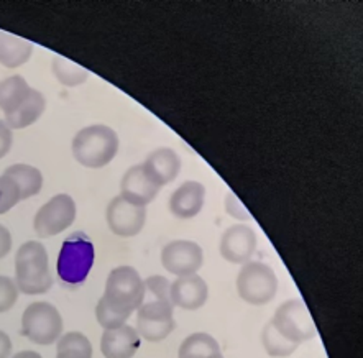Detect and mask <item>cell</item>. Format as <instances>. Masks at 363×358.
I'll list each match as a JSON object with an SVG mask.
<instances>
[{
    "label": "cell",
    "instance_id": "6da1fadb",
    "mask_svg": "<svg viewBox=\"0 0 363 358\" xmlns=\"http://www.w3.org/2000/svg\"><path fill=\"white\" fill-rule=\"evenodd\" d=\"M15 284L18 291L28 296L45 294L53 286L50 273L48 252L41 242H25L15 255Z\"/></svg>",
    "mask_w": 363,
    "mask_h": 358
},
{
    "label": "cell",
    "instance_id": "7a4b0ae2",
    "mask_svg": "<svg viewBox=\"0 0 363 358\" xmlns=\"http://www.w3.org/2000/svg\"><path fill=\"white\" fill-rule=\"evenodd\" d=\"M96 260L94 243L84 232H74L61 245L56 273L60 283L76 289L86 283Z\"/></svg>",
    "mask_w": 363,
    "mask_h": 358
},
{
    "label": "cell",
    "instance_id": "3957f363",
    "mask_svg": "<svg viewBox=\"0 0 363 358\" xmlns=\"http://www.w3.org/2000/svg\"><path fill=\"white\" fill-rule=\"evenodd\" d=\"M121 147L117 132L107 125H89L81 128L72 138V157L86 168H104L116 158Z\"/></svg>",
    "mask_w": 363,
    "mask_h": 358
},
{
    "label": "cell",
    "instance_id": "277c9868",
    "mask_svg": "<svg viewBox=\"0 0 363 358\" xmlns=\"http://www.w3.org/2000/svg\"><path fill=\"white\" fill-rule=\"evenodd\" d=\"M101 299L113 313L130 318L145 301V283L140 273L127 264L113 268L108 273Z\"/></svg>",
    "mask_w": 363,
    "mask_h": 358
},
{
    "label": "cell",
    "instance_id": "5b68a950",
    "mask_svg": "<svg viewBox=\"0 0 363 358\" xmlns=\"http://www.w3.org/2000/svg\"><path fill=\"white\" fill-rule=\"evenodd\" d=\"M235 286L240 299L247 304L264 306L272 303L278 293V278L269 264L250 260L242 264Z\"/></svg>",
    "mask_w": 363,
    "mask_h": 358
},
{
    "label": "cell",
    "instance_id": "8992f818",
    "mask_svg": "<svg viewBox=\"0 0 363 358\" xmlns=\"http://www.w3.org/2000/svg\"><path fill=\"white\" fill-rule=\"evenodd\" d=\"M22 334L38 345H53L63 334V318L53 304L36 301L22 315Z\"/></svg>",
    "mask_w": 363,
    "mask_h": 358
},
{
    "label": "cell",
    "instance_id": "52a82bcc",
    "mask_svg": "<svg viewBox=\"0 0 363 358\" xmlns=\"http://www.w3.org/2000/svg\"><path fill=\"white\" fill-rule=\"evenodd\" d=\"M272 325L284 339L294 344H303L315 337V325L309 309L299 299H289L274 311Z\"/></svg>",
    "mask_w": 363,
    "mask_h": 358
},
{
    "label": "cell",
    "instance_id": "ba28073f",
    "mask_svg": "<svg viewBox=\"0 0 363 358\" xmlns=\"http://www.w3.org/2000/svg\"><path fill=\"white\" fill-rule=\"evenodd\" d=\"M76 202L69 194H56L36 212L33 227L36 235L50 238L60 235L72 225L76 219Z\"/></svg>",
    "mask_w": 363,
    "mask_h": 358
},
{
    "label": "cell",
    "instance_id": "9c48e42d",
    "mask_svg": "<svg viewBox=\"0 0 363 358\" xmlns=\"http://www.w3.org/2000/svg\"><path fill=\"white\" fill-rule=\"evenodd\" d=\"M173 304L164 301H143L137 311V332L140 339L148 342H162L174 330Z\"/></svg>",
    "mask_w": 363,
    "mask_h": 358
},
{
    "label": "cell",
    "instance_id": "30bf717a",
    "mask_svg": "<svg viewBox=\"0 0 363 358\" xmlns=\"http://www.w3.org/2000/svg\"><path fill=\"white\" fill-rule=\"evenodd\" d=\"M162 264L174 276L198 274L204 264V252L199 243L191 240H173L162 250Z\"/></svg>",
    "mask_w": 363,
    "mask_h": 358
},
{
    "label": "cell",
    "instance_id": "8fae6325",
    "mask_svg": "<svg viewBox=\"0 0 363 358\" xmlns=\"http://www.w3.org/2000/svg\"><path fill=\"white\" fill-rule=\"evenodd\" d=\"M106 220L112 233L117 237L130 238L138 235L147 222V207L135 206L132 202L117 196L108 202Z\"/></svg>",
    "mask_w": 363,
    "mask_h": 358
},
{
    "label": "cell",
    "instance_id": "7c38bea8",
    "mask_svg": "<svg viewBox=\"0 0 363 358\" xmlns=\"http://www.w3.org/2000/svg\"><path fill=\"white\" fill-rule=\"evenodd\" d=\"M258 238L252 227L237 224L227 228L220 238V255L232 264H245L257 252Z\"/></svg>",
    "mask_w": 363,
    "mask_h": 358
},
{
    "label": "cell",
    "instance_id": "4fadbf2b",
    "mask_svg": "<svg viewBox=\"0 0 363 358\" xmlns=\"http://www.w3.org/2000/svg\"><path fill=\"white\" fill-rule=\"evenodd\" d=\"M209 286L199 274L179 276L171 283L169 299L173 308L184 311H198L206 304Z\"/></svg>",
    "mask_w": 363,
    "mask_h": 358
},
{
    "label": "cell",
    "instance_id": "5bb4252c",
    "mask_svg": "<svg viewBox=\"0 0 363 358\" xmlns=\"http://www.w3.org/2000/svg\"><path fill=\"white\" fill-rule=\"evenodd\" d=\"M160 186H157L145 173L142 164L130 166L122 176L121 181V197L132 202L135 206L147 207L160 193Z\"/></svg>",
    "mask_w": 363,
    "mask_h": 358
},
{
    "label": "cell",
    "instance_id": "9a60e30c",
    "mask_svg": "<svg viewBox=\"0 0 363 358\" xmlns=\"http://www.w3.org/2000/svg\"><path fill=\"white\" fill-rule=\"evenodd\" d=\"M142 166L145 173L150 176V179L160 188H163L178 178L181 171V158L173 148L160 147L148 155Z\"/></svg>",
    "mask_w": 363,
    "mask_h": 358
},
{
    "label": "cell",
    "instance_id": "2e32d148",
    "mask_svg": "<svg viewBox=\"0 0 363 358\" xmlns=\"http://www.w3.org/2000/svg\"><path fill=\"white\" fill-rule=\"evenodd\" d=\"M206 202V186L199 181H186L169 197V211L178 219H193Z\"/></svg>",
    "mask_w": 363,
    "mask_h": 358
},
{
    "label": "cell",
    "instance_id": "e0dca14e",
    "mask_svg": "<svg viewBox=\"0 0 363 358\" xmlns=\"http://www.w3.org/2000/svg\"><path fill=\"white\" fill-rule=\"evenodd\" d=\"M142 339L132 325H122L112 330H104L101 352L106 358H133L140 349Z\"/></svg>",
    "mask_w": 363,
    "mask_h": 358
},
{
    "label": "cell",
    "instance_id": "ac0fdd59",
    "mask_svg": "<svg viewBox=\"0 0 363 358\" xmlns=\"http://www.w3.org/2000/svg\"><path fill=\"white\" fill-rule=\"evenodd\" d=\"M46 108V99L38 89L30 91L27 99L15 108L12 113L5 116V123L12 128V130H20V128H27L38 121L43 116Z\"/></svg>",
    "mask_w": 363,
    "mask_h": 358
},
{
    "label": "cell",
    "instance_id": "d6986e66",
    "mask_svg": "<svg viewBox=\"0 0 363 358\" xmlns=\"http://www.w3.org/2000/svg\"><path fill=\"white\" fill-rule=\"evenodd\" d=\"M33 55V45L17 35L0 30V65L15 69L30 61Z\"/></svg>",
    "mask_w": 363,
    "mask_h": 358
},
{
    "label": "cell",
    "instance_id": "ffe728a7",
    "mask_svg": "<svg viewBox=\"0 0 363 358\" xmlns=\"http://www.w3.org/2000/svg\"><path fill=\"white\" fill-rule=\"evenodd\" d=\"M5 176L17 184L20 191V201L28 199V197L36 196L43 188V174L38 168L32 164H12L5 169Z\"/></svg>",
    "mask_w": 363,
    "mask_h": 358
},
{
    "label": "cell",
    "instance_id": "44dd1931",
    "mask_svg": "<svg viewBox=\"0 0 363 358\" xmlns=\"http://www.w3.org/2000/svg\"><path fill=\"white\" fill-rule=\"evenodd\" d=\"M32 91L27 79L23 76H10L7 79L0 81V111L5 116L12 113L20 104H22Z\"/></svg>",
    "mask_w": 363,
    "mask_h": 358
},
{
    "label": "cell",
    "instance_id": "7402d4cb",
    "mask_svg": "<svg viewBox=\"0 0 363 358\" xmlns=\"http://www.w3.org/2000/svg\"><path fill=\"white\" fill-rule=\"evenodd\" d=\"M220 352V345L214 337L206 332H196L183 340L178 358H209Z\"/></svg>",
    "mask_w": 363,
    "mask_h": 358
},
{
    "label": "cell",
    "instance_id": "603a6c76",
    "mask_svg": "<svg viewBox=\"0 0 363 358\" xmlns=\"http://www.w3.org/2000/svg\"><path fill=\"white\" fill-rule=\"evenodd\" d=\"M51 71H53L56 81L66 87L81 86L89 79V71L65 56H55L51 61Z\"/></svg>",
    "mask_w": 363,
    "mask_h": 358
},
{
    "label": "cell",
    "instance_id": "cb8c5ba5",
    "mask_svg": "<svg viewBox=\"0 0 363 358\" xmlns=\"http://www.w3.org/2000/svg\"><path fill=\"white\" fill-rule=\"evenodd\" d=\"M56 358H92V345L81 332H67L58 340Z\"/></svg>",
    "mask_w": 363,
    "mask_h": 358
},
{
    "label": "cell",
    "instance_id": "d4e9b609",
    "mask_svg": "<svg viewBox=\"0 0 363 358\" xmlns=\"http://www.w3.org/2000/svg\"><path fill=\"white\" fill-rule=\"evenodd\" d=\"M262 344L264 352L273 358H286L298 350V344L289 342L274 329L272 323H268L262 330Z\"/></svg>",
    "mask_w": 363,
    "mask_h": 358
},
{
    "label": "cell",
    "instance_id": "484cf974",
    "mask_svg": "<svg viewBox=\"0 0 363 358\" xmlns=\"http://www.w3.org/2000/svg\"><path fill=\"white\" fill-rule=\"evenodd\" d=\"M20 202V191L17 184L7 176H0V214L13 209Z\"/></svg>",
    "mask_w": 363,
    "mask_h": 358
},
{
    "label": "cell",
    "instance_id": "4316f807",
    "mask_svg": "<svg viewBox=\"0 0 363 358\" xmlns=\"http://www.w3.org/2000/svg\"><path fill=\"white\" fill-rule=\"evenodd\" d=\"M145 283V296H152L155 301H164V303H171L169 299V288L171 283L169 279L164 276H160V274H153L147 279H143Z\"/></svg>",
    "mask_w": 363,
    "mask_h": 358
},
{
    "label": "cell",
    "instance_id": "83f0119b",
    "mask_svg": "<svg viewBox=\"0 0 363 358\" xmlns=\"http://www.w3.org/2000/svg\"><path fill=\"white\" fill-rule=\"evenodd\" d=\"M96 318H97V323L101 324V327H104V330L117 329V327L125 325L128 320V318H125V315H121L113 313L112 309H108L102 299H99V303L96 306Z\"/></svg>",
    "mask_w": 363,
    "mask_h": 358
},
{
    "label": "cell",
    "instance_id": "f1b7e54d",
    "mask_svg": "<svg viewBox=\"0 0 363 358\" xmlns=\"http://www.w3.org/2000/svg\"><path fill=\"white\" fill-rule=\"evenodd\" d=\"M18 288L12 278L0 274V314L7 313L18 299Z\"/></svg>",
    "mask_w": 363,
    "mask_h": 358
},
{
    "label": "cell",
    "instance_id": "f546056e",
    "mask_svg": "<svg viewBox=\"0 0 363 358\" xmlns=\"http://www.w3.org/2000/svg\"><path fill=\"white\" fill-rule=\"evenodd\" d=\"M224 206H225V212L229 214L230 217L237 220H250L252 216L250 212L247 211V207L242 204L240 199L235 196L233 191H227L225 194V201H224Z\"/></svg>",
    "mask_w": 363,
    "mask_h": 358
},
{
    "label": "cell",
    "instance_id": "4dcf8cb0",
    "mask_svg": "<svg viewBox=\"0 0 363 358\" xmlns=\"http://www.w3.org/2000/svg\"><path fill=\"white\" fill-rule=\"evenodd\" d=\"M12 145H13L12 128L5 123V121L0 118V160H2L5 155L10 152Z\"/></svg>",
    "mask_w": 363,
    "mask_h": 358
},
{
    "label": "cell",
    "instance_id": "1f68e13d",
    "mask_svg": "<svg viewBox=\"0 0 363 358\" xmlns=\"http://www.w3.org/2000/svg\"><path fill=\"white\" fill-rule=\"evenodd\" d=\"M12 250V233L7 227L0 224V260L5 258Z\"/></svg>",
    "mask_w": 363,
    "mask_h": 358
},
{
    "label": "cell",
    "instance_id": "d6a6232c",
    "mask_svg": "<svg viewBox=\"0 0 363 358\" xmlns=\"http://www.w3.org/2000/svg\"><path fill=\"white\" fill-rule=\"evenodd\" d=\"M10 355H12V340L4 330H0V358H10Z\"/></svg>",
    "mask_w": 363,
    "mask_h": 358
},
{
    "label": "cell",
    "instance_id": "836d02e7",
    "mask_svg": "<svg viewBox=\"0 0 363 358\" xmlns=\"http://www.w3.org/2000/svg\"><path fill=\"white\" fill-rule=\"evenodd\" d=\"M12 358H43L41 357L38 352H33V350H23V352H18L17 355H13Z\"/></svg>",
    "mask_w": 363,
    "mask_h": 358
},
{
    "label": "cell",
    "instance_id": "e575fe53",
    "mask_svg": "<svg viewBox=\"0 0 363 358\" xmlns=\"http://www.w3.org/2000/svg\"><path fill=\"white\" fill-rule=\"evenodd\" d=\"M209 358H224V355H222V352H219V354H216V355H211Z\"/></svg>",
    "mask_w": 363,
    "mask_h": 358
}]
</instances>
